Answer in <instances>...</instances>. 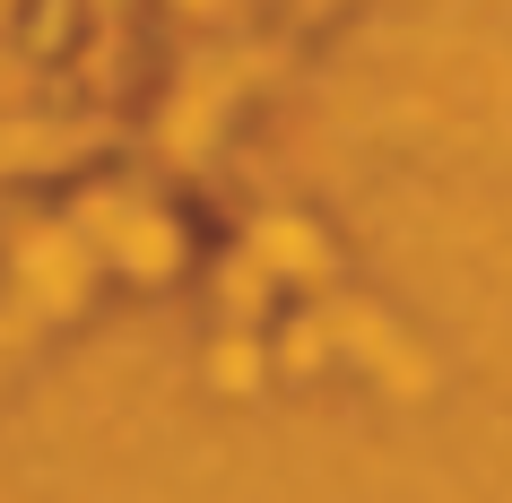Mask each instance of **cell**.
Returning <instances> with one entry per match:
<instances>
[{
  "label": "cell",
  "mask_w": 512,
  "mask_h": 503,
  "mask_svg": "<svg viewBox=\"0 0 512 503\" xmlns=\"http://www.w3.org/2000/svg\"><path fill=\"white\" fill-rule=\"evenodd\" d=\"M53 148H70V139H53V131H0V165H18V157H53Z\"/></svg>",
  "instance_id": "cell-1"
}]
</instances>
